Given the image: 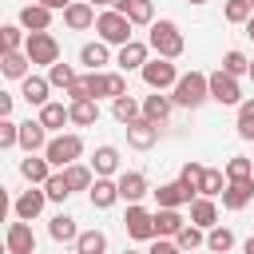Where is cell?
<instances>
[{
	"instance_id": "680465c9",
	"label": "cell",
	"mask_w": 254,
	"mask_h": 254,
	"mask_svg": "<svg viewBox=\"0 0 254 254\" xmlns=\"http://www.w3.org/2000/svg\"><path fill=\"white\" fill-rule=\"evenodd\" d=\"M250 79H254V60H250Z\"/></svg>"
},
{
	"instance_id": "7a4b0ae2",
	"label": "cell",
	"mask_w": 254,
	"mask_h": 254,
	"mask_svg": "<svg viewBox=\"0 0 254 254\" xmlns=\"http://www.w3.org/2000/svg\"><path fill=\"white\" fill-rule=\"evenodd\" d=\"M147 44H151V52H155V56H163V60H179V56H183V48H187V40H183V32H179V24H175V20H155V24H151Z\"/></svg>"
},
{
	"instance_id": "8992f818",
	"label": "cell",
	"mask_w": 254,
	"mask_h": 254,
	"mask_svg": "<svg viewBox=\"0 0 254 254\" xmlns=\"http://www.w3.org/2000/svg\"><path fill=\"white\" fill-rule=\"evenodd\" d=\"M24 52H28V60H32V64H40V67L60 64V40H56L52 32H32V36H28V44H24Z\"/></svg>"
},
{
	"instance_id": "2e32d148",
	"label": "cell",
	"mask_w": 254,
	"mask_h": 254,
	"mask_svg": "<svg viewBox=\"0 0 254 254\" xmlns=\"http://www.w3.org/2000/svg\"><path fill=\"white\" fill-rule=\"evenodd\" d=\"M115 12H123L135 28H151L155 24V4L151 0H115Z\"/></svg>"
},
{
	"instance_id": "836d02e7",
	"label": "cell",
	"mask_w": 254,
	"mask_h": 254,
	"mask_svg": "<svg viewBox=\"0 0 254 254\" xmlns=\"http://www.w3.org/2000/svg\"><path fill=\"white\" fill-rule=\"evenodd\" d=\"M222 190H226V171L206 167V171H202V183H198V194H202V198H222Z\"/></svg>"
},
{
	"instance_id": "60d3db41",
	"label": "cell",
	"mask_w": 254,
	"mask_h": 254,
	"mask_svg": "<svg viewBox=\"0 0 254 254\" xmlns=\"http://www.w3.org/2000/svg\"><path fill=\"white\" fill-rule=\"evenodd\" d=\"M250 16H254V8H250V0H226L222 4V20L226 24H250Z\"/></svg>"
},
{
	"instance_id": "3957f363",
	"label": "cell",
	"mask_w": 254,
	"mask_h": 254,
	"mask_svg": "<svg viewBox=\"0 0 254 254\" xmlns=\"http://www.w3.org/2000/svg\"><path fill=\"white\" fill-rule=\"evenodd\" d=\"M131 28H135V24H131L123 12H115V8L99 12V20H95V36H99L107 48H123V44H131V40H135Z\"/></svg>"
},
{
	"instance_id": "8fae6325",
	"label": "cell",
	"mask_w": 254,
	"mask_h": 254,
	"mask_svg": "<svg viewBox=\"0 0 254 254\" xmlns=\"http://www.w3.org/2000/svg\"><path fill=\"white\" fill-rule=\"evenodd\" d=\"M48 143H52V139H48V127H44L40 119H24V123H20V151H24V155H44Z\"/></svg>"
},
{
	"instance_id": "f6af8a7d",
	"label": "cell",
	"mask_w": 254,
	"mask_h": 254,
	"mask_svg": "<svg viewBox=\"0 0 254 254\" xmlns=\"http://www.w3.org/2000/svg\"><path fill=\"white\" fill-rule=\"evenodd\" d=\"M44 194H48V202H67V198H71V187H67L64 171H56V175L44 183Z\"/></svg>"
},
{
	"instance_id": "4316f807",
	"label": "cell",
	"mask_w": 254,
	"mask_h": 254,
	"mask_svg": "<svg viewBox=\"0 0 254 254\" xmlns=\"http://www.w3.org/2000/svg\"><path fill=\"white\" fill-rule=\"evenodd\" d=\"M91 171H95V179H111V175L119 171V151H115L111 143L95 147V155H91Z\"/></svg>"
},
{
	"instance_id": "6f0895ef",
	"label": "cell",
	"mask_w": 254,
	"mask_h": 254,
	"mask_svg": "<svg viewBox=\"0 0 254 254\" xmlns=\"http://www.w3.org/2000/svg\"><path fill=\"white\" fill-rule=\"evenodd\" d=\"M123 254H147V250H123Z\"/></svg>"
},
{
	"instance_id": "ee69618b",
	"label": "cell",
	"mask_w": 254,
	"mask_h": 254,
	"mask_svg": "<svg viewBox=\"0 0 254 254\" xmlns=\"http://www.w3.org/2000/svg\"><path fill=\"white\" fill-rule=\"evenodd\" d=\"M75 79H79V75H75V67H71V64H52V67H48V83H52V87H60V91H67Z\"/></svg>"
},
{
	"instance_id": "816d5d0a",
	"label": "cell",
	"mask_w": 254,
	"mask_h": 254,
	"mask_svg": "<svg viewBox=\"0 0 254 254\" xmlns=\"http://www.w3.org/2000/svg\"><path fill=\"white\" fill-rule=\"evenodd\" d=\"M12 99H16V95L0 91V119H8V115H12Z\"/></svg>"
},
{
	"instance_id": "e575fe53",
	"label": "cell",
	"mask_w": 254,
	"mask_h": 254,
	"mask_svg": "<svg viewBox=\"0 0 254 254\" xmlns=\"http://www.w3.org/2000/svg\"><path fill=\"white\" fill-rule=\"evenodd\" d=\"M183 226H187V218L179 210H155V234L159 238H175Z\"/></svg>"
},
{
	"instance_id": "e0dca14e",
	"label": "cell",
	"mask_w": 254,
	"mask_h": 254,
	"mask_svg": "<svg viewBox=\"0 0 254 254\" xmlns=\"http://www.w3.org/2000/svg\"><path fill=\"white\" fill-rule=\"evenodd\" d=\"M48 91H52L48 75H28V79H20V99H24L28 107H44V103H52Z\"/></svg>"
},
{
	"instance_id": "74e56055",
	"label": "cell",
	"mask_w": 254,
	"mask_h": 254,
	"mask_svg": "<svg viewBox=\"0 0 254 254\" xmlns=\"http://www.w3.org/2000/svg\"><path fill=\"white\" fill-rule=\"evenodd\" d=\"M175 242H179V250H183V254H190V250L206 246V230H202V226H194V222H187V226L175 234Z\"/></svg>"
},
{
	"instance_id": "f1b7e54d",
	"label": "cell",
	"mask_w": 254,
	"mask_h": 254,
	"mask_svg": "<svg viewBox=\"0 0 254 254\" xmlns=\"http://www.w3.org/2000/svg\"><path fill=\"white\" fill-rule=\"evenodd\" d=\"M250 198H254V179H242V183H226V190H222V206H226V210H242Z\"/></svg>"
},
{
	"instance_id": "cb8c5ba5",
	"label": "cell",
	"mask_w": 254,
	"mask_h": 254,
	"mask_svg": "<svg viewBox=\"0 0 254 254\" xmlns=\"http://www.w3.org/2000/svg\"><path fill=\"white\" fill-rule=\"evenodd\" d=\"M20 175H24L32 187H44L56 171H52V163H48L44 155H28V159H20Z\"/></svg>"
},
{
	"instance_id": "5bb4252c",
	"label": "cell",
	"mask_w": 254,
	"mask_h": 254,
	"mask_svg": "<svg viewBox=\"0 0 254 254\" xmlns=\"http://www.w3.org/2000/svg\"><path fill=\"white\" fill-rule=\"evenodd\" d=\"M4 246L8 254H36V234H32V222H8V234H4Z\"/></svg>"
},
{
	"instance_id": "c3c4849f",
	"label": "cell",
	"mask_w": 254,
	"mask_h": 254,
	"mask_svg": "<svg viewBox=\"0 0 254 254\" xmlns=\"http://www.w3.org/2000/svg\"><path fill=\"white\" fill-rule=\"evenodd\" d=\"M64 95H67V103H79V99H95V95H91V75H79V79H75V83H71Z\"/></svg>"
},
{
	"instance_id": "7bdbcfd3",
	"label": "cell",
	"mask_w": 254,
	"mask_h": 254,
	"mask_svg": "<svg viewBox=\"0 0 254 254\" xmlns=\"http://www.w3.org/2000/svg\"><path fill=\"white\" fill-rule=\"evenodd\" d=\"M222 71H226V75H234V79H242V75H250V60H246L238 48H230V52L222 56Z\"/></svg>"
},
{
	"instance_id": "9a60e30c",
	"label": "cell",
	"mask_w": 254,
	"mask_h": 254,
	"mask_svg": "<svg viewBox=\"0 0 254 254\" xmlns=\"http://www.w3.org/2000/svg\"><path fill=\"white\" fill-rule=\"evenodd\" d=\"M52 16H56V12H52V8H44V4H24V8H20V16H16V24L32 36V32H48V28H52Z\"/></svg>"
},
{
	"instance_id": "4dcf8cb0",
	"label": "cell",
	"mask_w": 254,
	"mask_h": 254,
	"mask_svg": "<svg viewBox=\"0 0 254 254\" xmlns=\"http://www.w3.org/2000/svg\"><path fill=\"white\" fill-rule=\"evenodd\" d=\"M67 111H71V123H75V127H95V123H99V99L67 103Z\"/></svg>"
},
{
	"instance_id": "f35d334b",
	"label": "cell",
	"mask_w": 254,
	"mask_h": 254,
	"mask_svg": "<svg viewBox=\"0 0 254 254\" xmlns=\"http://www.w3.org/2000/svg\"><path fill=\"white\" fill-rule=\"evenodd\" d=\"M234 131H238V139L254 143V99H242V103H238V119H234Z\"/></svg>"
},
{
	"instance_id": "ba28073f",
	"label": "cell",
	"mask_w": 254,
	"mask_h": 254,
	"mask_svg": "<svg viewBox=\"0 0 254 254\" xmlns=\"http://www.w3.org/2000/svg\"><path fill=\"white\" fill-rule=\"evenodd\" d=\"M91 75V95L95 99H119L127 95V75L123 71H87Z\"/></svg>"
},
{
	"instance_id": "7402d4cb",
	"label": "cell",
	"mask_w": 254,
	"mask_h": 254,
	"mask_svg": "<svg viewBox=\"0 0 254 254\" xmlns=\"http://www.w3.org/2000/svg\"><path fill=\"white\" fill-rule=\"evenodd\" d=\"M36 119L48 127V135H52V131H56V135H64V127L71 123V111H67L60 99H52V103H44V107H40V115H36Z\"/></svg>"
},
{
	"instance_id": "4fadbf2b",
	"label": "cell",
	"mask_w": 254,
	"mask_h": 254,
	"mask_svg": "<svg viewBox=\"0 0 254 254\" xmlns=\"http://www.w3.org/2000/svg\"><path fill=\"white\" fill-rule=\"evenodd\" d=\"M48 206V194H44V187H32V190H24V194H16V202H12V214L20 218V222H32V218H40V210Z\"/></svg>"
},
{
	"instance_id": "6da1fadb",
	"label": "cell",
	"mask_w": 254,
	"mask_h": 254,
	"mask_svg": "<svg viewBox=\"0 0 254 254\" xmlns=\"http://www.w3.org/2000/svg\"><path fill=\"white\" fill-rule=\"evenodd\" d=\"M171 99H175V107H187V111L202 107V103L210 99V75H202V71L179 75V83L171 87Z\"/></svg>"
},
{
	"instance_id": "7dc6e473",
	"label": "cell",
	"mask_w": 254,
	"mask_h": 254,
	"mask_svg": "<svg viewBox=\"0 0 254 254\" xmlns=\"http://www.w3.org/2000/svg\"><path fill=\"white\" fill-rule=\"evenodd\" d=\"M12 147H20V123L8 115L0 119V151H12Z\"/></svg>"
},
{
	"instance_id": "d6986e66",
	"label": "cell",
	"mask_w": 254,
	"mask_h": 254,
	"mask_svg": "<svg viewBox=\"0 0 254 254\" xmlns=\"http://www.w3.org/2000/svg\"><path fill=\"white\" fill-rule=\"evenodd\" d=\"M127 143H131L135 151H151V147L159 143V127H155L151 119H135V123H127Z\"/></svg>"
},
{
	"instance_id": "d590c367",
	"label": "cell",
	"mask_w": 254,
	"mask_h": 254,
	"mask_svg": "<svg viewBox=\"0 0 254 254\" xmlns=\"http://www.w3.org/2000/svg\"><path fill=\"white\" fill-rule=\"evenodd\" d=\"M75 254H107V234L103 230H83L79 238H75Z\"/></svg>"
},
{
	"instance_id": "ffe728a7",
	"label": "cell",
	"mask_w": 254,
	"mask_h": 254,
	"mask_svg": "<svg viewBox=\"0 0 254 254\" xmlns=\"http://www.w3.org/2000/svg\"><path fill=\"white\" fill-rule=\"evenodd\" d=\"M115 183H119V198H123L127 206H135V202L147 194V175H143V171H123Z\"/></svg>"
},
{
	"instance_id": "b9f144b4",
	"label": "cell",
	"mask_w": 254,
	"mask_h": 254,
	"mask_svg": "<svg viewBox=\"0 0 254 254\" xmlns=\"http://www.w3.org/2000/svg\"><path fill=\"white\" fill-rule=\"evenodd\" d=\"M234 246V230L230 226H214V230H206V250L210 254H226Z\"/></svg>"
},
{
	"instance_id": "5b68a950",
	"label": "cell",
	"mask_w": 254,
	"mask_h": 254,
	"mask_svg": "<svg viewBox=\"0 0 254 254\" xmlns=\"http://www.w3.org/2000/svg\"><path fill=\"white\" fill-rule=\"evenodd\" d=\"M139 75H143V83H147L151 91H171V87L179 83V67H175V60H163V56H151L147 67H143Z\"/></svg>"
},
{
	"instance_id": "f546056e",
	"label": "cell",
	"mask_w": 254,
	"mask_h": 254,
	"mask_svg": "<svg viewBox=\"0 0 254 254\" xmlns=\"http://www.w3.org/2000/svg\"><path fill=\"white\" fill-rule=\"evenodd\" d=\"M111 115L127 127V123L143 119V99H135V95H119V99H111Z\"/></svg>"
},
{
	"instance_id": "9c48e42d",
	"label": "cell",
	"mask_w": 254,
	"mask_h": 254,
	"mask_svg": "<svg viewBox=\"0 0 254 254\" xmlns=\"http://www.w3.org/2000/svg\"><path fill=\"white\" fill-rule=\"evenodd\" d=\"M210 99L222 103V107H238V103H242V87H238V79L226 75L222 67L210 71Z\"/></svg>"
},
{
	"instance_id": "f5cc1de1",
	"label": "cell",
	"mask_w": 254,
	"mask_h": 254,
	"mask_svg": "<svg viewBox=\"0 0 254 254\" xmlns=\"http://www.w3.org/2000/svg\"><path fill=\"white\" fill-rule=\"evenodd\" d=\"M87 4H91V8H103V12H107V8H115V0H87Z\"/></svg>"
},
{
	"instance_id": "ac0fdd59",
	"label": "cell",
	"mask_w": 254,
	"mask_h": 254,
	"mask_svg": "<svg viewBox=\"0 0 254 254\" xmlns=\"http://www.w3.org/2000/svg\"><path fill=\"white\" fill-rule=\"evenodd\" d=\"M171 111H175V99H171V95H163V91L143 95V119H151L155 127H163V123L171 119Z\"/></svg>"
},
{
	"instance_id": "db71d44e",
	"label": "cell",
	"mask_w": 254,
	"mask_h": 254,
	"mask_svg": "<svg viewBox=\"0 0 254 254\" xmlns=\"http://www.w3.org/2000/svg\"><path fill=\"white\" fill-rule=\"evenodd\" d=\"M242 254H254V234H250V238L242 242Z\"/></svg>"
},
{
	"instance_id": "f907efd6",
	"label": "cell",
	"mask_w": 254,
	"mask_h": 254,
	"mask_svg": "<svg viewBox=\"0 0 254 254\" xmlns=\"http://www.w3.org/2000/svg\"><path fill=\"white\" fill-rule=\"evenodd\" d=\"M36 4H44V8H52V12H67L75 0H36Z\"/></svg>"
},
{
	"instance_id": "681fc988",
	"label": "cell",
	"mask_w": 254,
	"mask_h": 254,
	"mask_svg": "<svg viewBox=\"0 0 254 254\" xmlns=\"http://www.w3.org/2000/svg\"><path fill=\"white\" fill-rule=\"evenodd\" d=\"M147 254H183V250H179L175 238H155V242L147 246Z\"/></svg>"
},
{
	"instance_id": "603a6c76",
	"label": "cell",
	"mask_w": 254,
	"mask_h": 254,
	"mask_svg": "<svg viewBox=\"0 0 254 254\" xmlns=\"http://www.w3.org/2000/svg\"><path fill=\"white\" fill-rule=\"evenodd\" d=\"M79 64H83L87 71H103V67L111 64V48H107L103 40H91V44L79 48Z\"/></svg>"
},
{
	"instance_id": "44dd1931",
	"label": "cell",
	"mask_w": 254,
	"mask_h": 254,
	"mask_svg": "<svg viewBox=\"0 0 254 254\" xmlns=\"http://www.w3.org/2000/svg\"><path fill=\"white\" fill-rule=\"evenodd\" d=\"M95 20H99V12H95L87 0H75V4L64 12V24H67L71 32H87V28H95Z\"/></svg>"
},
{
	"instance_id": "bcb514c9",
	"label": "cell",
	"mask_w": 254,
	"mask_h": 254,
	"mask_svg": "<svg viewBox=\"0 0 254 254\" xmlns=\"http://www.w3.org/2000/svg\"><path fill=\"white\" fill-rule=\"evenodd\" d=\"M202 171H206L202 163H194V159H187V163H183V171H179V183H183V187H187L190 194H198V183H202Z\"/></svg>"
},
{
	"instance_id": "ab89813d",
	"label": "cell",
	"mask_w": 254,
	"mask_h": 254,
	"mask_svg": "<svg viewBox=\"0 0 254 254\" xmlns=\"http://www.w3.org/2000/svg\"><path fill=\"white\" fill-rule=\"evenodd\" d=\"M24 44H28V32L20 24H4L0 28V52H24Z\"/></svg>"
},
{
	"instance_id": "30bf717a",
	"label": "cell",
	"mask_w": 254,
	"mask_h": 254,
	"mask_svg": "<svg viewBox=\"0 0 254 254\" xmlns=\"http://www.w3.org/2000/svg\"><path fill=\"white\" fill-rule=\"evenodd\" d=\"M147 60H151V44H143V40H131V44H123V48L115 52V67H119L123 75H127V71H143Z\"/></svg>"
},
{
	"instance_id": "52a82bcc",
	"label": "cell",
	"mask_w": 254,
	"mask_h": 254,
	"mask_svg": "<svg viewBox=\"0 0 254 254\" xmlns=\"http://www.w3.org/2000/svg\"><path fill=\"white\" fill-rule=\"evenodd\" d=\"M123 226H127V234L135 238V242H155L159 234H155V214L147 210V206H127V214H123Z\"/></svg>"
},
{
	"instance_id": "d4e9b609",
	"label": "cell",
	"mask_w": 254,
	"mask_h": 254,
	"mask_svg": "<svg viewBox=\"0 0 254 254\" xmlns=\"http://www.w3.org/2000/svg\"><path fill=\"white\" fill-rule=\"evenodd\" d=\"M87 198H91L95 210H111L119 202V183L115 179H95V187L87 190Z\"/></svg>"
},
{
	"instance_id": "91938a15",
	"label": "cell",
	"mask_w": 254,
	"mask_h": 254,
	"mask_svg": "<svg viewBox=\"0 0 254 254\" xmlns=\"http://www.w3.org/2000/svg\"><path fill=\"white\" fill-rule=\"evenodd\" d=\"M250 8H254V0H250Z\"/></svg>"
},
{
	"instance_id": "83f0119b",
	"label": "cell",
	"mask_w": 254,
	"mask_h": 254,
	"mask_svg": "<svg viewBox=\"0 0 254 254\" xmlns=\"http://www.w3.org/2000/svg\"><path fill=\"white\" fill-rule=\"evenodd\" d=\"M190 222H194V226H202V230H214V226H218V202L198 194V198L190 202Z\"/></svg>"
},
{
	"instance_id": "1f68e13d",
	"label": "cell",
	"mask_w": 254,
	"mask_h": 254,
	"mask_svg": "<svg viewBox=\"0 0 254 254\" xmlns=\"http://www.w3.org/2000/svg\"><path fill=\"white\" fill-rule=\"evenodd\" d=\"M64 179H67L71 194H75V190H91V187H95V171H91V163H71V167L64 171Z\"/></svg>"
},
{
	"instance_id": "277c9868",
	"label": "cell",
	"mask_w": 254,
	"mask_h": 254,
	"mask_svg": "<svg viewBox=\"0 0 254 254\" xmlns=\"http://www.w3.org/2000/svg\"><path fill=\"white\" fill-rule=\"evenodd\" d=\"M79 155H83V139H79L75 131L52 135V143H48V151H44V159L52 163V171H67L71 163H79Z\"/></svg>"
},
{
	"instance_id": "d6a6232c",
	"label": "cell",
	"mask_w": 254,
	"mask_h": 254,
	"mask_svg": "<svg viewBox=\"0 0 254 254\" xmlns=\"http://www.w3.org/2000/svg\"><path fill=\"white\" fill-rule=\"evenodd\" d=\"M48 234H52L56 242H75V238H79L83 230L75 226V218H71V214H64V210H60V214H56V218L48 222Z\"/></svg>"
},
{
	"instance_id": "94428289",
	"label": "cell",
	"mask_w": 254,
	"mask_h": 254,
	"mask_svg": "<svg viewBox=\"0 0 254 254\" xmlns=\"http://www.w3.org/2000/svg\"><path fill=\"white\" fill-rule=\"evenodd\" d=\"M71 254H75V250H71Z\"/></svg>"
},
{
	"instance_id": "8d00e7d4",
	"label": "cell",
	"mask_w": 254,
	"mask_h": 254,
	"mask_svg": "<svg viewBox=\"0 0 254 254\" xmlns=\"http://www.w3.org/2000/svg\"><path fill=\"white\" fill-rule=\"evenodd\" d=\"M222 171H226V183H242V179H254V159H246V155H230Z\"/></svg>"
},
{
	"instance_id": "7c38bea8",
	"label": "cell",
	"mask_w": 254,
	"mask_h": 254,
	"mask_svg": "<svg viewBox=\"0 0 254 254\" xmlns=\"http://www.w3.org/2000/svg\"><path fill=\"white\" fill-rule=\"evenodd\" d=\"M155 194V202H159V210H179V206H190L198 194H190L179 179L175 183H159V190H151Z\"/></svg>"
},
{
	"instance_id": "9f6ffc18",
	"label": "cell",
	"mask_w": 254,
	"mask_h": 254,
	"mask_svg": "<svg viewBox=\"0 0 254 254\" xmlns=\"http://www.w3.org/2000/svg\"><path fill=\"white\" fill-rule=\"evenodd\" d=\"M187 4H194V8H198V4H206V0H187Z\"/></svg>"
},
{
	"instance_id": "484cf974",
	"label": "cell",
	"mask_w": 254,
	"mask_h": 254,
	"mask_svg": "<svg viewBox=\"0 0 254 254\" xmlns=\"http://www.w3.org/2000/svg\"><path fill=\"white\" fill-rule=\"evenodd\" d=\"M0 71H4L8 79H28V75H32L28 52H0Z\"/></svg>"
},
{
	"instance_id": "11a10c76",
	"label": "cell",
	"mask_w": 254,
	"mask_h": 254,
	"mask_svg": "<svg viewBox=\"0 0 254 254\" xmlns=\"http://www.w3.org/2000/svg\"><path fill=\"white\" fill-rule=\"evenodd\" d=\"M246 36H250V40H254V16H250V24H246Z\"/></svg>"
}]
</instances>
